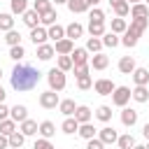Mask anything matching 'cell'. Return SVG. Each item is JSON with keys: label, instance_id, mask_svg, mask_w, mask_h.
Segmentation results:
<instances>
[{"label": "cell", "instance_id": "obj_1", "mask_svg": "<svg viewBox=\"0 0 149 149\" xmlns=\"http://www.w3.org/2000/svg\"><path fill=\"white\" fill-rule=\"evenodd\" d=\"M40 79H42V72H40L37 68L28 65V63H16L14 70H12V74H9V84H12V88L19 91V93L33 91V88L40 84Z\"/></svg>", "mask_w": 149, "mask_h": 149}, {"label": "cell", "instance_id": "obj_2", "mask_svg": "<svg viewBox=\"0 0 149 149\" xmlns=\"http://www.w3.org/2000/svg\"><path fill=\"white\" fill-rule=\"evenodd\" d=\"M147 26H149V19H130V26L126 28V33H123V37H121V44L128 47V49H133V47L137 44L140 35L147 30Z\"/></svg>", "mask_w": 149, "mask_h": 149}, {"label": "cell", "instance_id": "obj_3", "mask_svg": "<svg viewBox=\"0 0 149 149\" xmlns=\"http://www.w3.org/2000/svg\"><path fill=\"white\" fill-rule=\"evenodd\" d=\"M47 81H49V88L51 91H63L68 86V77H65V72L61 68H51L47 72Z\"/></svg>", "mask_w": 149, "mask_h": 149}, {"label": "cell", "instance_id": "obj_4", "mask_svg": "<svg viewBox=\"0 0 149 149\" xmlns=\"http://www.w3.org/2000/svg\"><path fill=\"white\" fill-rule=\"evenodd\" d=\"M128 100H133V88H128V86H116L114 93H112V102H114L116 107H126Z\"/></svg>", "mask_w": 149, "mask_h": 149}, {"label": "cell", "instance_id": "obj_5", "mask_svg": "<svg viewBox=\"0 0 149 149\" xmlns=\"http://www.w3.org/2000/svg\"><path fill=\"white\" fill-rule=\"evenodd\" d=\"M58 102H61V98H58V91H44V93H40V105L44 107V109H56L58 107Z\"/></svg>", "mask_w": 149, "mask_h": 149}, {"label": "cell", "instance_id": "obj_6", "mask_svg": "<svg viewBox=\"0 0 149 149\" xmlns=\"http://www.w3.org/2000/svg\"><path fill=\"white\" fill-rule=\"evenodd\" d=\"M93 88H95L98 95H112L114 88H116V84H114L112 79H105V77H102V79H95V81H93Z\"/></svg>", "mask_w": 149, "mask_h": 149}, {"label": "cell", "instance_id": "obj_7", "mask_svg": "<svg viewBox=\"0 0 149 149\" xmlns=\"http://www.w3.org/2000/svg\"><path fill=\"white\" fill-rule=\"evenodd\" d=\"M54 49H56V54H58V56H70V54L74 51V40L63 37V40L54 42Z\"/></svg>", "mask_w": 149, "mask_h": 149}, {"label": "cell", "instance_id": "obj_8", "mask_svg": "<svg viewBox=\"0 0 149 149\" xmlns=\"http://www.w3.org/2000/svg\"><path fill=\"white\" fill-rule=\"evenodd\" d=\"M137 119H140V112H137V109L121 107V123H123L126 128H133V126L137 123Z\"/></svg>", "mask_w": 149, "mask_h": 149}, {"label": "cell", "instance_id": "obj_9", "mask_svg": "<svg viewBox=\"0 0 149 149\" xmlns=\"http://www.w3.org/2000/svg\"><path fill=\"white\" fill-rule=\"evenodd\" d=\"M28 37L33 40L35 47H40V44H44V42L49 40V33H47L44 26H37V28H30V35H28Z\"/></svg>", "mask_w": 149, "mask_h": 149}, {"label": "cell", "instance_id": "obj_10", "mask_svg": "<svg viewBox=\"0 0 149 149\" xmlns=\"http://www.w3.org/2000/svg\"><path fill=\"white\" fill-rule=\"evenodd\" d=\"M70 56H72V63H74V65H86V63L91 61L86 47H74V51H72Z\"/></svg>", "mask_w": 149, "mask_h": 149}, {"label": "cell", "instance_id": "obj_11", "mask_svg": "<svg viewBox=\"0 0 149 149\" xmlns=\"http://www.w3.org/2000/svg\"><path fill=\"white\" fill-rule=\"evenodd\" d=\"M98 137H100V140L105 142V147H107V144H114V142L119 140V133H116L112 126H105V128L98 130Z\"/></svg>", "mask_w": 149, "mask_h": 149}, {"label": "cell", "instance_id": "obj_12", "mask_svg": "<svg viewBox=\"0 0 149 149\" xmlns=\"http://www.w3.org/2000/svg\"><path fill=\"white\" fill-rule=\"evenodd\" d=\"M19 130H21L26 137H30V135H37V133H40V123L33 121V119H26V121L19 123Z\"/></svg>", "mask_w": 149, "mask_h": 149}, {"label": "cell", "instance_id": "obj_13", "mask_svg": "<svg viewBox=\"0 0 149 149\" xmlns=\"http://www.w3.org/2000/svg\"><path fill=\"white\" fill-rule=\"evenodd\" d=\"M135 68H137V65H135V58H133V56H121V58H119V72H121V74H133Z\"/></svg>", "mask_w": 149, "mask_h": 149}, {"label": "cell", "instance_id": "obj_14", "mask_svg": "<svg viewBox=\"0 0 149 149\" xmlns=\"http://www.w3.org/2000/svg\"><path fill=\"white\" fill-rule=\"evenodd\" d=\"M130 19H149V5L144 2L130 5Z\"/></svg>", "mask_w": 149, "mask_h": 149}, {"label": "cell", "instance_id": "obj_15", "mask_svg": "<svg viewBox=\"0 0 149 149\" xmlns=\"http://www.w3.org/2000/svg\"><path fill=\"white\" fill-rule=\"evenodd\" d=\"M21 21H23L28 28H37V26H40V14H37L35 9H26V12L21 14Z\"/></svg>", "mask_w": 149, "mask_h": 149}, {"label": "cell", "instance_id": "obj_16", "mask_svg": "<svg viewBox=\"0 0 149 149\" xmlns=\"http://www.w3.org/2000/svg\"><path fill=\"white\" fill-rule=\"evenodd\" d=\"M88 65H91L93 70H105V68L109 65V56H105L102 51H100V54H93V58L88 61Z\"/></svg>", "mask_w": 149, "mask_h": 149}, {"label": "cell", "instance_id": "obj_17", "mask_svg": "<svg viewBox=\"0 0 149 149\" xmlns=\"http://www.w3.org/2000/svg\"><path fill=\"white\" fill-rule=\"evenodd\" d=\"M133 81H135V86H147L149 84V70L147 68H135L133 70Z\"/></svg>", "mask_w": 149, "mask_h": 149}, {"label": "cell", "instance_id": "obj_18", "mask_svg": "<svg viewBox=\"0 0 149 149\" xmlns=\"http://www.w3.org/2000/svg\"><path fill=\"white\" fill-rule=\"evenodd\" d=\"M9 116H12L16 123H21V121L28 119V107H26V105H14V107H9Z\"/></svg>", "mask_w": 149, "mask_h": 149}, {"label": "cell", "instance_id": "obj_19", "mask_svg": "<svg viewBox=\"0 0 149 149\" xmlns=\"http://www.w3.org/2000/svg\"><path fill=\"white\" fill-rule=\"evenodd\" d=\"M91 116H93V112H91L88 105H77V109H74V119H77L79 123H88Z\"/></svg>", "mask_w": 149, "mask_h": 149}, {"label": "cell", "instance_id": "obj_20", "mask_svg": "<svg viewBox=\"0 0 149 149\" xmlns=\"http://www.w3.org/2000/svg\"><path fill=\"white\" fill-rule=\"evenodd\" d=\"M61 130H63L65 135H74V133L79 130V121H77L74 116H65L63 123H61Z\"/></svg>", "mask_w": 149, "mask_h": 149}, {"label": "cell", "instance_id": "obj_21", "mask_svg": "<svg viewBox=\"0 0 149 149\" xmlns=\"http://www.w3.org/2000/svg\"><path fill=\"white\" fill-rule=\"evenodd\" d=\"M105 33H107L105 21H88V35L91 37H102Z\"/></svg>", "mask_w": 149, "mask_h": 149}, {"label": "cell", "instance_id": "obj_22", "mask_svg": "<svg viewBox=\"0 0 149 149\" xmlns=\"http://www.w3.org/2000/svg\"><path fill=\"white\" fill-rule=\"evenodd\" d=\"M81 35H84V26H81V23L72 21V23H68V26H65V37L77 40V37H81Z\"/></svg>", "mask_w": 149, "mask_h": 149}, {"label": "cell", "instance_id": "obj_23", "mask_svg": "<svg viewBox=\"0 0 149 149\" xmlns=\"http://www.w3.org/2000/svg\"><path fill=\"white\" fill-rule=\"evenodd\" d=\"M54 56H56L54 44H47V42H44V44H40V47H37V58H40V61H51Z\"/></svg>", "mask_w": 149, "mask_h": 149}, {"label": "cell", "instance_id": "obj_24", "mask_svg": "<svg viewBox=\"0 0 149 149\" xmlns=\"http://www.w3.org/2000/svg\"><path fill=\"white\" fill-rule=\"evenodd\" d=\"M58 109H61V114H63V116H74L77 105H74V100H72V98H65V100H61V102H58Z\"/></svg>", "mask_w": 149, "mask_h": 149}, {"label": "cell", "instance_id": "obj_25", "mask_svg": "<svg viewBox=\"0 0 149 149\" xmlns=\"http://www.w3.org/2000/svg\"><path fill=\"white\" fill-rule=\"evenodd\" d=\"M68 9H70L72 14H84V12H88L91 7H88L86 0H68Z\"/></svg>", "mask_w": 149, "mask_h": 149}, {"label": "cell", "instance_id": "obj_26", "mask_svg": "<svg viewBox=\"0 0 149 149\" xmlns=\"http://www.w3.org/2000/svg\"><path fill=\"white\" fill-rule=\"evenodd\" d=\"M93 116H95L98 121H102V123H109V121H112V107H109V105H100Z\"/></svg>", "mask_w": 149, "mask_h": 149}, {"label": "cell", "instance_id": "obj_27", "mask_svg": "<svg viewBox=\"0 0 149 149\" xmlns=\"http://www.w3.org/2000/svg\"><path fill=\"white\" fill-rule=\"evenodd\" d=\"M77 133H79L84 140H91V137H95V135H98V128L88 121V123H79V130H77Z\"/></svg>", "mask_w": 149, "mask_h": 149}, {"label": "cell", "instance_id": "obj_28", "mask_svg": "<svg viewBox=\"0 0 149 149\" xmlns=\"http://www.w3.org/2000/svg\"><path fill=\"white\" fill-rule=\"evenodd\" d=\"M12 28H14V14H12V12H2V14H0V30L7 33V30H12Z\"/></svg>", "mask_w": 149, "mask_h": 149}, {"label": "cell", "instance_id": "obj_29", "mask_svg": "<svg viewBox=\"0 0 149 149\" xmlns=\"http://www.w3.org/2000/svg\"><path fill=\"white\" fill-rule=\"evenodd\" d=\"M126 28H128V23H126V19H121V16L112 19V23H109V30H112V33H116V35H123V33H126Z\"/></svg>", "mask_w": 149, "mask_h": 149}, {"label": "cell", "instance_id": "obj_30", "mask_svg": "<svg viewBox=\"0 0 149 149\" xmlns=\"http://www.w3.org/2000/svg\"><path fill=\"white\" fill-rule=\"evenodd\" d=\"M47 33H49V40H54V42H58V40H63V37H65V28H63V26H58V23L49 26V28H47Z\"/></svg>", "mask_w": 149, "mask_h": 149}, {"label": "cell", "instance_id": "obj_31", "mask_svg": "<svg viewBox=\"0 0 149 149\" xmlns=\"http://www.w3.org/2000/svg\"><path fill=\"white\" fill-rule=\"evenodd\" d=\"M133 100L135 102H149V88L147 86H135L133 88Z\"/></svg>", "mask_w": 149, "mask_h": 149}, {"label": "cell", "instance_id": "obj_32", "mask_svg": "<svg viewBox=\"0 0 149 149\" xmlns=\"http://www.w3.org/2000/svg\"><path fill=\"white\" fill-rule=\"evenodd\" d=\"M40 135L47 137V140H51V137L56 135V126H54V121H42V123H40Z\"/></svg>", "mask_w": 149, "mask_h": 149}, {"label": "cell", "instance_id": "obj_33", "mask_svg": "<svg viewBox=\"0 0 149 149\" xmlns=\"http://www.w3.org/2000/svg\"><path fill=\"white\" fill-rule=\"evenodd\" d=\"M100 40H102V44H105V47H109V49H114L116 44H121L119 35H116V33H112V30H107V33H105V35H102Z\"/></svg>", "mask_w": 149, "mask_h": 149}, {"label": "cell", "instance_id": "obj_34", "mask_svg": "<svg viewBox=\"0 0 149 149\" xmlns=\"http://www.w3.org/2000/svg\"><path fill=\"white\" fill-rule=\"evenodd\" d=\"M23 142H26V135H23L21 130H14V133L9 135V147H12V149H21Z\"/></svg>", "mask_w": 149, "mask_h": 149}, {"label": "cell", "instance_id": "obj_35", "mask_svg": "<svg viewBox=\"0 0 149 149\" xmlns=\"http://www.w3.org/2000/svg\"><path fill=\"white\" fill-rule=\"evenodd\" d=\"M14 130H16V121H14L12 116H9V119H2V121H0V133H2V135H7V137H9V135H12Z\"/></svg>", "mask_w": 149, "mask_h": 149}, {"label": "cell", "instance_id": "obj_36", "mask_svg": "<svg viewBox=\"0 0 149 149\" xmlns=\"http://www.w3.org/2000/svg\"><path fill=\"white\" fill-rule=\"evenodd\" d=\"M9 7H12V14L14 16H21L28 9V0H9Z\"/></svg>", "mask_w": 149, "mask_h": 149}, {"label": "cell", "instance_id": "obj_37", "mask_svg": "<svg viewBox=\"0 0 149 149\" xmlns=\"http://www.w3.org/2000/svg\"><path fill=\"white\" fill-rule=\"evenodd\" d=\"M56 19H58V14H56V9H49L47 14H42V16H40V26H44V28H49V26H54V23H56Z\"/></svg>", "mask_w": 149, "mask_h": 149}, {"label": "cell", "instance_id": "obj_38", "mask_svg": "<svg viewBox=\"0 0 149 149\" xmlns=\"http://www.w3.org/2000/svg\"><path fill=\"white\" fill-rule=\"evenodd\" d=\"M5 42H7V47H16V44H21V33L19 30H7L5 33Z\"/></svg>", "mask_w": 149, "mask_h": 149}, {"label": "cell", "instance_id": "obj_39", "mask_svg": "<svg viewBox=\"0 0 149 149\" xmlns=\"http://www.w3.org/2000/svg\"><path fill=\"white\" fill-rule=\"evenodd\" d=\"M102 47H105V44H102L100 37H88V40H86V49H88V54H100Z\"/></svg>", "mask_w": 149, "mask_h": 149}, {"label": "cell", "instance_id": "obj_40", "mask_svg": "<svg viewBox=\"0 0 149 149\" xmlns=\"http://www.w3.org/2000/svg\"><path fill=\"white\" fill-rule=\"evenodd\" d=\"M116 144H119V149H133V147H135V137H133L130 133H126V135H119Z\"/></svg>", "mask_w": 149, "mask_h": 149}, {"label": "cell", "instance_id": "obj_41", "mask_svg": "<svg viewBox=\"0 0 149 149\" xmlns=\"http://www.w3.org/2000/svg\"><path fill=\"white\" fill-rule=\"evenodd\" d=\"M33 9L42 16V14H47L49 9H54V7H51V0H33Z\"/></svg>", "mask_w": 149, "mask_h": 149}, {"label": "cell", "instance_id": "obj_42", "mask_svg": "<svg viewBox=\"0 0 149 149\" xmlns=\"http://www.w3.org/2000/svg\"><path fill=\"white\" fill-rule=\"evenodd\" d=\"M112 9H114V14H116V16H121V19H126V16L130 14V5H128L126 0H121V2H116V5L112 7Z\"/></svg>", "mask_w": 149, "mask_h": 149}, {"label": "cell", "instance_id": "obj_43", "mask_svg": "<svg viewBox=\"0 0 149 149\" xmlns=\"http://www.w3.org/2000/svg\"><path fill=\"white\" fill-rule=\"evenodd\" d=\"M23 56H26V49H23V44L9 47V58H12V61H16V63H19V61H21Z\"/></svg>", "mask_w": 149, "mask_h": 149}, {"label": "cell", "instance_id": "obj_44", "mask_svg": "<svg viewBox=\"0 0 149 149\" xmlns=\"http://www.w3.org/2000/svg\"><path fill=\"white\" fill-rule=\"evenodd\" d=\"M58 68H61L63 72L72 70V68H74V63H72V56H58Z\"/></svg>", "mask_w": 149, "mask_h": 149}, {"label": "cell", "instance_id": "obj_45", "mask_svg": "<svg viewBox=\"0 0 149 149\" xmlns=\"http://www.w3.org/2000/svg\"><path fill=\"white\" fill-rule=\"evenodd\" d=\"M88 21H105V12L100 7H91L88 9Z\"/></svg>", "mask_w": 149, "mask_h": 149}, {"label": "cell", "instance_id": "obj_46", "mask_svg": "<svg viewBox=\"0 0 149 149\" xmlns=\"http://www.w3.org/2000/svg\"><path fill=\"white\" fill-rule=\"evenodd\" d=\"M72 70H74V77H77V79H79V77L91 74V65H88V63H86V65H74Z\"/></svg>", "mask_w": 149, "mask_h": 149}, {"label": "cell", "instance_id": "obj_47", "mask_svg": "<svg viewBox=\"0 0 149 149\" xmlns=\"http://www.w3.org/2000/svg\"><path fill=\"white\" fill-rule=\"evenodd\" d=\"M77 86H79L81 91H88V88L93 86V79H91V74H86V77H79V79H77Z\"/></svg>", "mask_w": 149, "mask_h": 149}, {"label": "cell", "instance_id": "obj_48", "mask_svg": "<svg viewBox=\"0 0 149 149\" xmlns=\"http://www.w3.org/2000/svg\"><path fill=\"white\" fill-rule=\"evenodd\" d=\"M86 149H105V142L95 135V137H91V140H86Z\"/></svg>", "mask_w": 149, "mask_h": 149}, {"label": "cell", "instance_id": "obj_49", "mask_svg": "<svg viewBox=\"0 0 149 149\" xmlns=\"http://www.w3.org/2000/svg\"><path fill=\"white\" fill-rule=\"evenodd\" d=\"M33 149H56V147L51 144V140H47V137H40V140H35Z\"/></svg>", "mask_w": 149, "mask_h": 149}, {"label": "cell", "instance_id": "obj_50", "mask_svg": "<svg viewBox=\"0 0 149 149\" xmlns=\"http://www.w3.org/2000/svg\"><path fill=\"white\" fill-rule=\"evenodd\" d=\"M2 119H9V107L5 105V102H0V121Z\"/></svg>", "mask_w": 149, "mask_h": 149}, {"label": "cell", "instance_id": "obj_51", "mask_svg": "<svg viewBox=\"0 0 149 149\" xmlns=\"http://www.w3.org/2000/svg\"><path fill=\"white\" fill-rule=\"evenodd\" d=\"M7 147H9V137L0 133V149H7Z\"/></svg>", "mask_w": 149, "mask_h": 149}, {"label": "cell", "instance_id": "obj_52", "mask_svg": "<svg viewBox=\"0 0 149 149\" xmlns=\"http://www.w3.org/2000/svg\"><path fill=\"white\" fill-rule=\"evenodd\" d=\"M142 135H144V137H147V140H149V121H147V123H144V128H142Z\"/></svg>", "mask_w": 149, "mask_h": 149}, {"label": "cell", "instance_id": "obj_53", "mask_svg": "<svg viewBox=\"0 0 149 149\" xmlns=\"http://www.w3.org/2000/svg\"><path fill=\"white\" fill-rule=\"evenodd\" d=\"M5 98H7V93H5V88H2V84H0V102H5Z\"/></svg>", "mask_w": 149, "mask_h": 149}, {"label": "cell", "instance_id": "obj_54", "mask_svg": "<svg viewBox=\"0 0 149 149\" xmlns=\"http://www.w3.org/2000/svg\"><path fill=\"white\" fill-rule=\"evenodd\" d=\"M86 2H88V7H98L100 5V0H86Z\"/></svg>", "mask_w": 149, "mask_h": 149}, {"label": "cell", "instance_id": "obj_55", "mask_svg": "<svg viewBox=\"0 0 149 149\" xmlns=\"http://www.w3.org/2000/svg\"><path fill=\"white\" fill-rule=\"evenodd\" d=\"M51 2H56V5H68V0H51Z\"/></svg>", "mask_w": 149, "mask_h": 149}, {"label": "cell", "instance_id": "obj_56", "mask_svg": "<svg viewBox=\"0 0 149 149\" xmlns=\"http://www.w3.org/2000/svg\"><path fill=\"white\" fill-rule=\"evenodd\" d=\"M133 149H147V144H135Z\"/></svg>", "mask_w": 149, "mask_h": 149}, {"label": "cell", "instance_id": "obj_57", "mask_svg": "<svg viewBox=\"0 0 149 149\" xmlns=\"http://www.w3.org/2000/svg\"><path fill=\"white\" fill-rule=\"evenodd\" d=\"M128 5H137V2H142V0H126Z\"/></svg>", "mask_w": 149, "mask_h": 149}, {"label": "cell", "instance_id": "obj_58", "mask_svg": "<svg viewBox=\"0 0 149 149\" xmlns=\"http://www.w3.org/2000/svg\"><path fill=\"white\" fill-rule=\"evenodd\" d=\"M116 2H121V0H109V7H114Z\"/></svg>", "mask_w": 149, "mask_h": 149}, {"label": "cell", "instance_id": "obj_59", "mask_svg": "<svg viewBox=\"0 0 149 149\" xmlns=\"http://www.w3.org/2000/svg\"><path fill=\"white\" fill-rule=\"evenodd\" d=\"M0 79H2V68H0Z\"/></svg>", "mask_w": 149, "mask_h": 149}, {"label": "cell", "instance_id": "obj_60", "mask_svg": "<svg viewBox=\"0 0 149 149\" xmlns=\"http://www.w3.org/2000/svg\"><path fill=\"white\" fill-rule=\"evenodd\" d=\"M142 2H144V5H149V0H142Z\"/></svg>", "mask_w": 149, "mask_h": 149}, {"label": "cell", "instance_id": "obj_61", "mask_svg": "<svg viewBox=\"0 0 149 149\" xmlns=\"http://www.w3.org/2000/svg\"><path fill=\"white\" fill-rule=\"evenodd\" d=\"M147 149H149V144H147Z\"/></svg>", "mask_w": 149, "mask_h": 149}]
</instances>
